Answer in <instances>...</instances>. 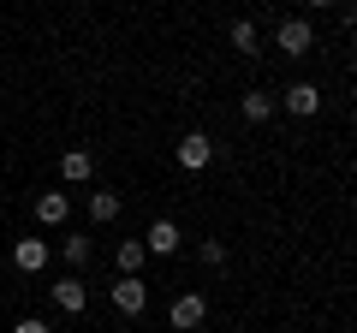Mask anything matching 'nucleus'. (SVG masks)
I'll use <instances>...</instances> for the list:
<instances>
[{"label":"nucleus","instance_id":"obj_1","mask_svg":"<svg viewBox=\"0 0 357 333\" xmlns=\"http://www.w3.org/2000/svg\"><path fill=\"white\" fill-rule=\"evenodd\" d=\"M203 316H208V304H203L197 292H178V297H173V309H167L173 333H197V327H203Z\"/></svg>","mask_w":357,"mask_h":333},{"label":"nucleus","instance_id":"obj_2","mask_svg":"<svg viewBox=\"0 0 357 333\" xmlns=\"http://www.w3.org/2000/svg\"><path fill=\"white\" fill-rule=\"evenodd\" d=\"M114 309L119 316H143V309H149V286H143L137 274H126V280L114 286Z\"/></svg>","mask_w":357,"mask_h":333},{"label":"nucleus","instance_id":"obj_3","mask_svg":"<svg viewBox=\"0 0 357 333\" xmlns=\"http://www.w3.org/2000/svg\"><path fill=\"white\" fill-rule=\"evenodd\" d=\"M208 161H215V143H208L203 131H191V137H178V166H185V173H203Z\"/></svg>","mask_w":357,"mask_h":333},{"label":"nucleus","instance_id":"obj_4","mask_svg":"<svg viewBox=\"0 0 357 333\" xmlns=\"http://www.w3.org/2000/svg\"><path fill=\"white\" fill-rule=\"evenodd\" d=\"M274 42H280V54H292V60H298V54H310V48H316V30H310L304 18H286Z\"/></svg>","mask_w":357,"mask_h":333},{"label":"nucleus","instance_id":"obj_5","mask_svg":"<svg viewBox=\"0 0 357 333\" xmlns=\"http://www.w3.org/2000/svg\"><path fill=\"white\" fill-rule=\"evenodd\" d=\"M13 268L42 274V268H48V244H42V238H18V244H13Z\"/></svg>","mask_w":357,"mask_h":333},{"label":"nucleus","instance_id":"obj_6","mask_svg":"<svg viewBox=\"0 0 357 333\" xmlns=\"http://www.w3.org/2000/svg\"><path fill=\"white\" fill-rule=\"evenodd\" d=\"M143 250H149V256H173L178 250V226L173 220H155V226L143 232Z\"/></svg>","mask_w":357,"mask_h":333},{"label":"nucleus","instance_id":"obj_7","mask_svg":"<svg viewBox=\"0 0 357 333\" xmlns=\"http://www.w3.org/2000/svg\"><path fill=\"white\" fill-rule=\"evenodd\" d=\"M66 215H72V196H66V191H42L36 196V220H42V226H60Z\"/></svg>","mask_w":357,"mask_h":333},{"label":"nucleus","instance_id":"obj_8","mask_svg":"<svg viewBox=\"0 0 357 333\" xmlns=\"http://www.w3.org/2000/svg\"><path fill=\"white\" fill-rule=\"evenodd\" d=\"M280 102L292 107V114H304V119H310V114H321V90H316V84H292Z\"/></svg>","mask_w":357,"mask_h":333},{"label":"nucleus","instance_id":"obj_9","mask_svg":"<svg viewBox=\"0 0 357 333\" xmlns=\"http://www.w3.org/2000/svg\"><path fill=\"white\" fill-rule=\"evenodd\" d=\"M54 304H60L66 316H84V304H89L84 280H60V286H54Z\"/></svg>","mask_w":357,"mask_h":333},{"label":"nucleus","instance_id":"obj_10","mask_svg":"<svg viewBox=\"0 0 357 333\" xmlns=\"http://www.w3.org/2000/svg\"><path fill=\"white\" fill-rule=\"evenodd\" d=\"M114 262H119V274H137L143 262H149V250H143V238H126V244L114 250Z\"/></svg>","mask_w":357,"mask_h":333},{"label":"nucleus","instance_id":"obj_11","mask_svg":"<svg viewBox=\"0 0 357 333\" xmlns=\"http://www.w3.org/2000/svg\"><path fill=\"white\" fill-rule=\"evenodd\" d=\"M114 215H119V196L114 191H89V220H96V226H107Z\"/></svg>","mask_w":357,"mask_h":333},{"label":"nucleus","instance_id":"obj_12","mask_svg":"<svg viewBox=\"0 0 357 333\" xmlns=\"http://www.w3.org/2000/svg\"><path fill=\"white\" fill-rule=\"evenodd\" d=\"M268 114H274V95H268V90H244V119H250V125H262Z\"/></svg>","mask_w":357,"mask_h":333},{"label":"nucleus","instance_id":"obj_13","mask_svg":"<svg viewBox=\"0 0 357 333\" xmlns=\"http://www.w3.org/2000/svg\"><path fill=\"white\" fill-rule=\"evenodd\" d=\"M60 173H66V179H89V173H96V161H89V149H66V161H60Z\"/></svg>","mask_w":357,"mask_h":333},{"label":"nucleus","instance_id":"obj_14","mask_svg":"<svg viewBox=\"0 0 357 333\" xmlns=\"http://www.w3.org/2000/svg\"><path fill=\"white\" fill-rule=\"evenodd\" d=\"M197 256H203L208 268H220V262H227V244H220V238H203V244H197Z\"/></svg>","mask_w":357,"mask_h":333},{"label":"nucleus","instance_id":"obj_15","mask_svg":"<svg viewBox=\"0 0 357 333\" xmlns=\"http://www.w3.org/2000/svg\"><path fill=\"white\" fill-rule=\"evenodd\" d=\"M232 48H238V54H256V24H232Z\"/></svg>","mask_w":357,"mask_h":333},{"label":"nucleus","instance_id":"obj_16","mask_svg":"<svg viewBox=\"0 0 357 333\" xmlns=\"http://www.w3.org/2000/svg\"><path fill=\"white\" fill-rule=\"evenodd\" d=\"M66 262H77V268H84V262H89V238H66Z\"/></svg>","mask_w":357,"mask_h":333},{"label":"nucleus","instance_id":"obj_17","mask_svg":"<svg viewBox=\"0 0 357 333\" xmlns=\"http://www.w3.org/2000/svg\"><path fill=\"white\" fill-rule=\"evenodd\" d=\"M13 333H48V321H36V316H24V321H18Z\"/></svg>","mask_w":357,"mask_h":333},{"label":"nucleus","instance_id":"obj_18","mask_svg":"<svg viewBox=\"0 0 357 333\" xmlns=\"http://www.w3.org/2000/svg\"><path fill=\"white\" fill-rule=\"evenodd\" d=\"M310 6H333V0H310Z\"/></svg>","mask_w":357,"mask_h":333}]
</instances>
